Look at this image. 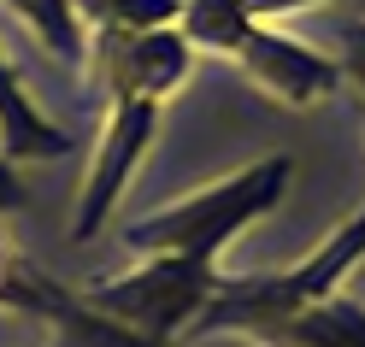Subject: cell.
Returning <instances> with one entry per match:
<instances>
[{"label":"cell","mask_w":365,"mask_h":347,"mask_svg":"<svg viewBox=\"0 0 365 347\" xmlns=\"http://www.w3.org/2000/svg\"><path fill=\"white\" fill-rule=\"evenodd\" d=\"M177 30L189 48H207V53H224L230 59L242 48V36L254 30V18H247L242 0H182V18Z\"/></svg>","instance_id":"10"},{"label":"cell","mask_w":365,"mask_h":347,"mask_svg":"<svg viewBox=\"0 0 365 347\" xmlns=\"http://www.w3.org/2000/svg\"><path fill=\"white\" fill-rule=\"evenodd\" d=\"M247 18L265 24V18H289V12H307V6H330V0H242Z\"/></svg>","instance_id":"13"},{"label":"cell","mask_w":365,"mask_h":347,"mask_svg":"<svg viewBox=\"0 0 365 347\" xmlns=\"http://www.w3.org/2000/svg\"><path fill=\"white\" fill-rule=\"evenodd\" d=\"M242 341L247 347H365V306L348 294H330L307 312L254 323Z\"/></svg>","instance_id":"7"},{"label":"cell","mask_w":365,"mask_h":347,"mask_svg":"<svg viewBox=\"0 0 365 347\" xmlns=\"http://www.w3.org/2000/svg\"><path fill=\"white\" fill-rule=\"evenodd\" d=\"M359 259H365V206L336 229L330 242H318L301 265L265 271V276H224V289L212 294V306L195 318L189 341H207V336H247L254 323L307 312V306H318V300L341 294V283H348V271H354Z\"/></svg>","instance_id":"2"},{"label":"cell","mask_w":365,"mask_h":347,"mask_svg":"<svg viewBox=\"0 0 365 347\" xmlns=\"http://www.w3.org/2000/svg\"><path fill=\"white\" fill-rule=\"evenodd\" d=\"M153 130H159V100H142V95H118V100H112L106 135L95 147V171H88L83 195H77V224H71L77 242H88L112 218V206H118V195L130 189L142 153L153 147Z\"/></svg>","instance_id":"4"},{"label":"cell","mask_w":365,"mask_h":347,"mask_svg":"<svg viewBox=\"0 0 365 347\" xmlns=\"http://www.w3.org/2000/svg\"><path fill=\"white\" fill-rule=\"evenodd\" d=\"M95 77L106 83V95H142V100H159L165 106L195 71V48L182 41L177 24L165 30H142V36H95Z\"/></svg>","instance_id":"5"},{"label":"cell","mask_w":365,"mask_h":347,"mask_svg":"<svg viewBox=\"0 0 365 347\" xmlns=\"http://www.w3.org/2000/svg\"><path fill=\"white\" fill-rule=\"evenodd\" d=\"M230 59L265 88V95H277L283 106H318V100H330L341 88V65H330L318 48L271 30V24H254Z\"/></svg>","instance_id":"6"},{"label":"cell","mask_w":365,"mask_h":347,"mask_svg":"<svg viewBox=\"0 0 365 347\" xmlns=\"http://www.w3.org/2000/svg\"><path fill=\"white\" fill-rule=\"evenodd\" d=\"M24 177H18V165H6V159H0V218L6 212H24Z\"/></svg>","instance_id":"14"},{"label":"cell","mask_w":365,"mask_h":347,"mask_svg":"<svg viewBox=\"0 0 365 347\" xmlns=\"http://www.w3.org/2000/svg\"><path fill=\"white\" fill-rule=\"evenodd\" d=\"M294 182V159L289 153H265L254 159L247 171L224 177V182H207V189L182 195L159 212L135 218L124 229V247H142V253H189V259H218L247 224L271 218L283 206Z\"/></svg>","instance_id":"1"},{"label":"cell","mask_w":365,"mask_h":347,"mask_svg":"<svg viewBox=\"0 0 365 347\" xmlns=\"http://www.w3.org/2000/svg\"><path fill=\"white\" fill-rule=\"evenodd\" d=\"M59 153H71V135L48 124V112L24 95L12 59L0 53V159L24 165V159H59Z\"/></svg>","instance_id":"8"},{"label":"cell","mask_w":365,"mask_h":347,"mask_svg":"<svg viewBox=\"0 0 365 347\" xmlns=\"http://www.w3.org/2000/svg\"><path fill=\"white\" fill-rule=\"evenodd\" d=\"M83 30L95 36H142V30H165L182 18V0H71Z\"/></svg>","instance_id":"11"},{"label":"cell","mask_w":365,"mask_h":347,"mask_svg":"<svg viewBox=\"0 0 365 347\" xmlns=\"http://www.w3.org/2000/svg\"><path fill=\"white\" fill-rule=\"evenodd\" d=\"M341 77L365 95V24H348V36H341Z\"/></svg>","instance_id":"12"},{"label":"cell","mask_w":365,"mask_h":347,"mask_svg":"<svg viewBox=\"0 0 365 347\" xmlns=\"http://www.w3.org/2000/svg\"><path fill=\"white\" fill-rule=\"evenodd\" d=\"M0 6H6L18 24L36 36V48L53 53L59 65H83L88 59V30H83L71 0H0Z\"/></svg>","instance_id":"9"},{"label":"cell","mask_w":365,"mask_h":347,"mask_svg":"<svg viewBox=\"0 0 365 347\" xmlns=\"http://www.w3.org/2000/svg\"><path fill=\"white\" fill-rule=\"evenodd\" d=\"M224 289L218 259H189V253H148L142 265H130L118 276L88 283L83 300L95 312H106L112 323L148 336L159 347H177L195 330V318L212 306V294Z\"/></svg>","instance_id":"3"}]
</instances>
